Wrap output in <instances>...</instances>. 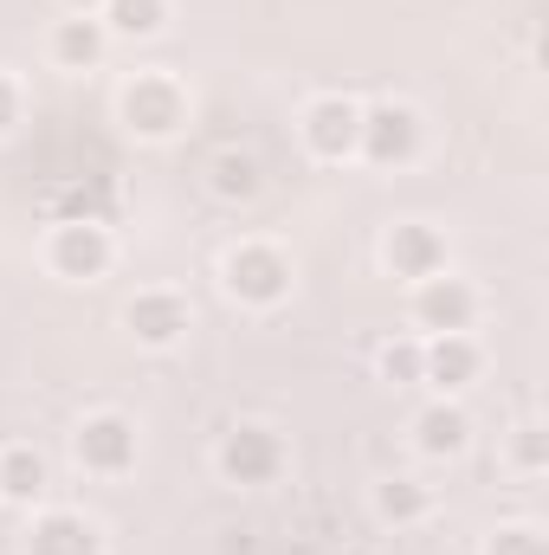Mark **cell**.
<instances>
[{
	"instance_id": "6da1fadb",
	"label": "cell",
	"mask_w": 549,
	"mask_h": 555,
	"mask_svg": "<svg viewBox=\"0 0 549 555\" xmlns=\"http://www.w3.org/2000/svg\"><path fill=\"white\" fill-rule=\"evenodd\" d=\"M117 111H124L130 137L162 142V137H175V130L188 124V91H181V85H175L168 72H137V78L124 85Z\"/></svg>"
},
{
	"instance_id": "7a4b0ae2",
	"label": "cell",
	"mask_w": 549,
	"mask_h": 555,
	"mask_svg": "<svg viewBox=\"0 0 549 555\" xmlns=\"http://www.w3.org/2000/svg\"><path fill=\"white\" fill-rule=\"evenodd\" d=\"M220 284H227V297H240V304H253V310H272V304L291 297V259H284L278 246L246 240V246H233V253H227Z\"/></svg>"
},
{
	"instance_id": "3957f363",
	"label": "cell",
	"mask_w": 549,
	"mask_h": 555,
	"mask_svg": "<svg viewBox=\"0 0 549 555\" xmlns=\"http://www.w3.org/2000/svg\"><path fill=\"white\" fill-rule=\"evenodd\" d=\"M278 472H284V439H278L272 426H259V420H246V426H233L227 439H220V478L227 485H272Z\"/></svg>"
},
{
	"instance_id": "277c9868",
	"label": "cell",
	"mask_w": 549,
	"mask_h": 555,
	"mask_svg": "<svg viewBox=\"0 0 549 555\" xmlns=\"http://www.w3.org/2000/svg\"><path fill=\"white\" fill-rule=\"evenodd\" d=\"M46 259H52V272L59 278H104L111 272V259H117V240H111L104 220H59Z\"/></svg>"
},
{
	"instance_id": "5b68a950",
	"label": "cell",
	"mask_w": 549,
	"mask_h": 555,
	"mask_svg": "<svg viewBox=\"0 0 549 555\" xmlns=\"http://www.w3.org/2000/svg\"><path fill=\"white\" fill-rule=\"evenodd\" d=\"M472 317H478V291H472L465 278L433 272V278L413 284V323H420V330H433V336H465Z\"/></svg>"
},
{
	"instance_id": "8992f818",
	"label": "cell",
	"mask_w": 549,
	"mask_h": 555,
	"mask_svg": "<svg viewBox=\"0 0 549 555\" xmlns=\"http://www.w3.org/2000/svg\"><path fill=\"white\" fill-rule=\"evenodd\" d=\"M356 155H369L375 168L413 162V155H420V111H413V104H375V111H362Z\"/></svg>"
},
{
	"instance_id": "52a82bcc",
	"label": "cell",
	"mask_w": 549,
	"mask_h": 555,
	"mask_svg": "<svg viewBox=\"0 0 549 555\" xmlns=\"http://www.w3.org/2000/svg\"><path fill=\"white\" fill-rule=\"evenodd\" d=\"M72 452H78V465H85V472L117 478V472H130V465H137V426H130L124 414H91L78 433H72Z\"/></svg>"
},
{
	"instance_id": "ba28073f",
	"label": "cell",
	"mask_w": 549,
	"mask_h": 555,
	"mask_svg": "<svg viewBox=\"0 0 549 555\" xmlns=\"http://www.w3.org/2000/svg\"><path fill=\"white\" fill-rule=\"evenodd\" d=\"M188 323H194V310H188L181 291H137V297L124 304V330L137 336L142 349H168V343H181Z\"/></svg>"
},
{
	"instance_id": "9c48e42d",
	"label": "cell",
	"mask_w": 549,
	"mask_h": 555,
	"mask_svg": "<svg viewBox=\"0 0 549 555\" xmlns=\"http://www.w3.org/2000/svg\"><path fill=\"white\" fill-rule=\"evenodd\" d=\"M356 137H362V111L349 98H317L304 111V149L317 162H349L356 155Z\"/></svg>"
},
{
	"instance_id": "30bf717a",
	"label": "cell",
	"mask_w": 549,
	"mask_h": 555,
	"mask_svg": "<svg viewBox=\"0 0 549 555\" xmlns=\"http://www.w3.org/2000/svg\"><path fill=\"white\" fill-rule=\"evenodd\" d=\"M382 259H388V272L420 284V278L446 272V240L426 227V220H401L395 233H388V246H382Z\"/></svg>"
},
{
	"instance_id": "8fae6325",
	"label": "cell",
	"mask_w": 549,
	"mask_h": 555,
	"mask_svg": "<svg viewBox=\"0 0 549 555\" xmlns=\"http://www.w3.org/2000/svg\"><path fill=\"white\" fill-rule=\"evenodd\" d=\"M472 375H478V343L472 336H433V343H420V382L426 388L459 395Z\"/></svg>"
},
{
	"instance_id": "7c38bea8",
	"label": "cell",
	"mask_w": 549,
	"mask_h": 555,
	"mask_svg": "<svg viewBox=\"0 0 549 555\" xmlns=\"http://www.w3.org/2000/svg\"><path fill=\"white\" fill-rule=\"evenodd\" d=\"M26 555H98V524L78 511H46L26 537Z\"/></svg>"
},
{
	"instance_id": "4fadbf2b",
	"label": "cell",
	"mask_w": 549,
	"mask_h": 555,
	"mask_svg": "<svg viewBox=\"0 0 549 555\" xmlns=\"http://www.w3.org/2000/svg\"><path fill=\"white\" fill-rule=\"evenodd\" d=\"M207 188H214V201L246 207V201H259L266 168H259V155H246V149H220V155L207 162Z\"/></svg>"
},
{
	"instance_id": "5bb4252c",
	"label": "cell",
	"mask_w": 549,
	"mask_h": 555,
	"mask_svg": "<svg viewBox=\"0 0 549 555\" xmlns=\"http://www.w3.org/2000/svg\"><path fill=\"white\" fill-rule=\"evenodd\" d=\"M413 446H420L426 459H459V452L472 446V420H465V408L433 401L426 414L413 420Z\"/></svg>"
},
{
	"instance_id": "9a60e30c",
	"label": "cell",
	"mask_w": 549,
	"mask_h": 555,
	"mask_svg": "<svg viewBox=\"0 0 549 555\" xmlns=\"http://www.w3.org/2000/svg\"><path fill=\"white\" fill-rule=\"evenodd\" d=\"M104 46H111V33H104V20H91V13H72V20L52 26V59L72 65V72H91V65L104 59Z\"/></svg>"
},
{
	"instance_id": "2e32d148",
	"label": "cell",
	"mask_w": 549,
	"mask_h": 555,
	"mask_svg": "<svg viewBox=\"0 0 549 555\" xmlns=\"http://www.w3.org/2000/svg\"><path fill=\"white\" fill-rule=\"evenodd\" d=\"M46 491V459L33 446H7L0 452V498L7 504H33Z\"/></svg>"
},
{
	"instance_id": "e0dca14e",
	"label": "cell",
	"mask_w": 549,
	"mask_h": 555,
	"mask_svg": "<svg viewBox=\"0 0 549 555\" xmlns=\"http://www.w3.org/2000/svg\"><path fill=\"white\" fill-rule=\"evenodd\" d=\"M426 511H433V498H426L420 478H382V485H375V517H382V524L408 530V524H420Z\"/></svg>"
},
{
	"instance_id": "ac0fdd59",
	"label": "cell",
	"mask_w": 549,
	"mask_h": 555,
	"mask_svg": "<svg viewBox=\"0 0 549 555\" xmlns=\"http://www.w3.org/2000/svg\"><path fill=\"white\" fill-rule=\"evenodd\" d=\"M162 26H168V0H104V33L155 39Z\"/></svg>"
},
{
	"instance_id": "d6986e66",
	"label": "cell",
	"mask_w": 549,
	"mask_h": 555,
	"mask_svg": "<svg viewBox=\"0 0 549 555\" xmlns=\"http://www.w3.org/2000/svg\"><path fill=\"white\" fill-rule=\"evenodd\" d=\"M382 375H388L395 388H420V343H408V336L388 343V349H382Z\"/></svg>"
},
{
	"instance_id": "ffe728a7",
	"label": "cell",
	"mask_w": 549,
	"mask_h": 555,
	"mask_svg": "<svg viewBox=\"0 0 549 555\" xmlns=\"http://www.w3.org/2000/svg\"><path fill=\"white\" fill-rule=\"evenodd\" d=\"M485 555H549V550H544V530H531V524H505Z\"/></svg>"
},
{
	"instance_id": "44dd1931",
	"label": "cell",
	"mask_w": 549,
	"mask_h": 555,
	"mask_svg": "<svg viewBox=\"0 0 549 555\" xmlns=\"http://www.w3.org/2000/svg\"><path fill=\"white\" fill-rule=\"evenodd\" d=\"M518 465H524V472H544V433H537V426H524V439H518Z\"/></svg>"
},
{
	"instance_id": "7402d4cb",
	"label": "cell",
	"mask_w": 549,
	"mask_h": 555,
	"mask_svg": "<svg viewBox=\"0 0 549 555\" xmlns=\"http://www.w3.org/2000/svg\"><path fill=\"white\" fill-rule=\"evenodd\" d=\"M20 124V91H13V78H0V137Z\"/></svg>"
},
{
	"instance_id": "603a6c76",
	"label": "cell",
	"mask_w": 549,
	"mask_h": 555,
	"mask_svg": "<svg viewBox=\"0 0 549 555\" xmlns=\"http://www.w3.org/2000/svg\"><path fill=\"white\" fill-rule=\"evenodd\" d=\"M72 13H104V0H65Z\"/></svg>"
}]
</instances>
